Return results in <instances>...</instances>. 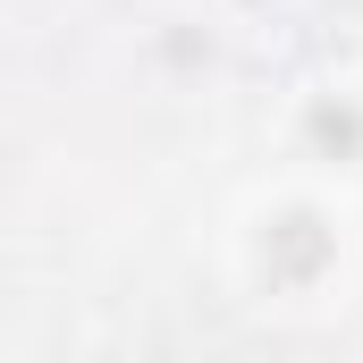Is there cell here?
Here are the masks:
<instances>
[{"label":"cell","instance_id":"1","mask_svg":"<svg viewBox=\"0 0 363 363\" xmlns=\"http://www.w3.org/2000/svg\"><path fill=\"white\" fill-rule=\"evenodd\" d=\"M220 271L271 321H321L363 279V203L296 169L254 178L220 220Z\"/></svg>","mask_w":363,"mask_h":363},{"label":"cell","instance_id":"2","mask_svg":"<svg viewBox=\"0 0 363 363\" xmlns=\"http://www.w3.org/2000/svg\"><path fill=\"white\" fill-rule=\"evenodd\" d=\"M279 169L363 203V77H304L279 101Z\"/></svg>","mask_w":363,"mask_h":363}]
</instances>
